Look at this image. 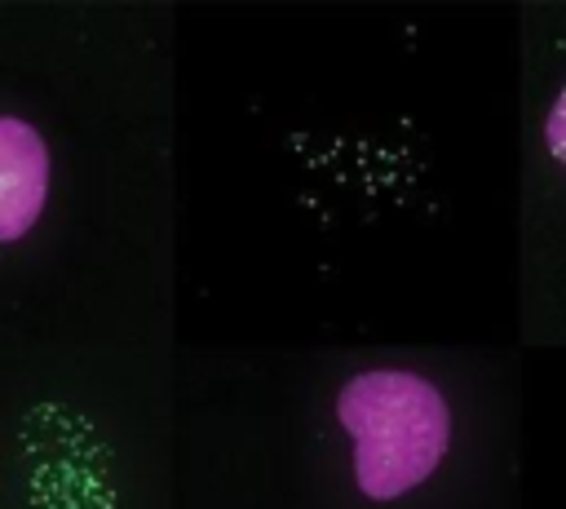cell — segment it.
Listing matches in <instances>:
<instances>
[{
    "mask_svg": "<svg viewBox=\"0 0 566 509\" xmlns=\"http://www.w3.org/2000/svg\"><path fill=\"white\" fill-rule=\"evenodd\" d=\"M332 407L349 438L354 487L376 505L424 487L451 451V403L411 367H363L336 389Z\"/></svg>",
    "mask_w": 566,
    "mask_h": 509,
    "instance_id": "1",
    "label": "cell"
},
{
    "mask_svg": "<svg viewBox=\"0 0 566 509\" xmlns=\"http://www.w3.org/2000/svg\"><path fill=\"white\" fill-rule=\"evenodd\" d=\"M53 190V150L49 137L13 111H0V248L27 239Z\"/></svg>",
    "mask_w": 566,
    "mask_h": 509,
    "instance_id": "2",
    "label": "cell"
},
{
    "mask_svg": "<svg viewBox=\"0 0 566 509\" xmlns=\"http://www.w3.org/2000/svg\"><path fill=\"white\" fill-rule=\"evenodd\" d=\"M544 150H548V159L553 164H562L566 168V84L557 89V97L548 102V111H544Z\"/></svg>",
    "mask_w": 566,
    "mask_h": 509,
    "instance_id": "3",
    "label": "cell"
}]
</instances>
